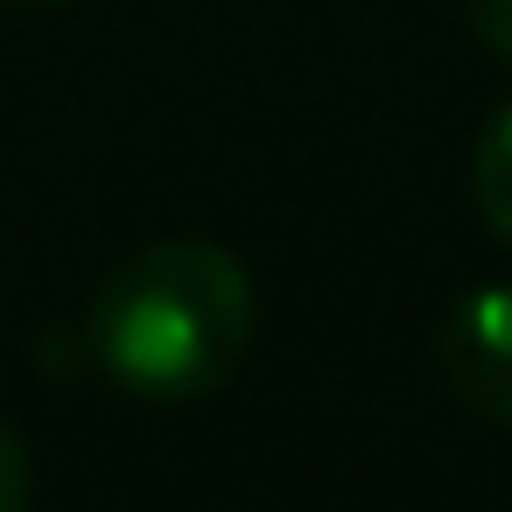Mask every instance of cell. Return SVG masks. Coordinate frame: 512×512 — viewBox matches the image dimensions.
Here are the masks:
<instances>
[{
    "label": "cell",
    "mask_w": 512,
    "mask_h": 512,
    "mask_svg": "<svg viewBox=\"0 0 512 512\" xmlns=\"http://www.w3.org/2000/svg\"><path fill=\"white\" fill-rule=\"evenodd\" d=\"M253 316V274L239 253L218 239H155L92 295L85 351L120 393L148 407H190L239 372Z\"/></svg>",
    "instance_id": "obj_1"
},
{
    "label": "cell",
    "mask_w": 512,
    "mask_h": 512,
    "mask_svg": "<svg viewBox=\"0 0 512 512\" xmlns=\"http://www.w3.org/2000/svg\"><path fill=\"white\" fill-rule=\"evenodd\" d=\"M435 358H442L449 393L470 414L512 428V281H491V288L456 295L449 316H442Z\"/></svg>",
    "instance_id": "obj_2"
},
{
    "label": "cell",
    "mask_w": 512,
    "mask_h": 512,
    "mask_svg": "<svg viewBox=\"0 0 512 512\" xmlns=\"http://www.w3.org/2000/svg\"><path fill=\"white\" fill-rule=\"evenodd\" d=\"M470 197H477V218L491 225V239L512 246V106H505V113L484 127V141H477Z\"/></svg>",
    "instance_id": "obj_3"
},
{
    "label": "cell",
    "mask_w": 512,
    "mask_h": 512,
    "mask_svg": "<svg viewBox=\"0 0 512 512\" xmlns=\"http://www.w3.org/2000/svg\"><path fill=\"white\" fill-rule=\"evenodd\" d=\"M29 491H36V470H29V442L0 421V512H29Z\"/></svg>",
    "instance_id": "obj_4"
},
{
    "label": "cell",
    "mask_w": 512,
    "mask_h": 512,
    "mask_svg": "<svg viewBox=\"0 0 512 512\" xmlns=\"http://www.w3.org/2000/svg\"><path fill=\"white\" fill-rule=\"evenodd\" d=\"M463 22H470V36H477L491 57L512 64V0H463Z\"/></svg>",
    "instance_id": "obj_5"
}]
</instances>
